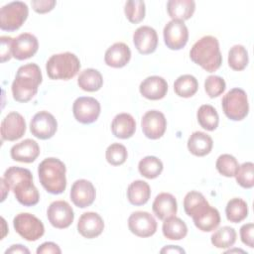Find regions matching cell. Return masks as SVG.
<instances>
[{"label":"cell","mask_w":254,"mask_h":254,"mask_svg":"<svg viewBox=\"0 0 254 254\" xmlns=\"http://www.w3.org/2000/svg\"><path fill=\"white\" fill-rule=\"evenodd\" d=\"M3 179L22 205L33 206L39 202L40 193L33 183L32 173L28 169L9 167L3 175Z\"/></svg>","instance_id":"cell-1"},{"label":"cell","mask_w":254,"mask_h":254,"mask_svg":"<svg viewBox=\"0 0 254 254\" xmlns=\"http://www.w3.org/2000/svg\"><path fill=\"white\" fill-rule=\"evenodd\" d=\"M43 76L38 64L32 63L20 66L12 83L13 98L18 102H28L38 92Z\"/></svg>","instance_id":"cell-2"},{"label":"cell","mask_w":254,"mask_h":254,"mask_svg":"<svg viewBox=\"0 0 254 254\" xmlns=\"http://www.w3.org/2000/svg\"><path fill=\"white\" fill-rule=\"evenodd\" d=\"M190 60L208 72L217 70L222 64L218 40L213 36H204L196 41L190 51Z\"/></svg>","instance_id":"cell-3"},{"label":"cell","mask_w":254,"mask_h":254,"mask_svg":"<svg viewBox=\"0 0 254 254\" xmlns=\"http://www.w3.org/2000/svg\"><path fill=\"white\" fill-rule=\"evenodd\" d=\"M65 165L58 158H47L38 167L39 180L43 188L52 194L63 193L66 188Z\"/></svg>","instance_id":"cell-4"},{"label":"cell","mask_w":254,"mask_h":254,"mask_svg":"<svg viewBox=\"0 0 254 254\" xmlns=\"http://www.w3.org/2000/svg\"><path fill=\"white\" fill-rule=\"evenodd\" d=\"M79 68L78 58L69 52L53 55L46 64L47 74L51 79L68 80L76 75Z\"/></svg>","instance_id":"cell-5"},{"label":"cell","mask_w":254,"mask_h":254,"mask_svg":"<svg viewBox=\"0 0 254 254\" xmlns=\"http://www.w3.org/2000/svg\"><path fill=\"white\" fill-rule=\"evenodd\" d=\"M221 105L227 118L233 121L244 119L249 112V103L246 92L242 88L230 89L222 98Z\"/></svg>","instance_id":"cell-6"},{"label":"cell","mask_w":254,"mask_h":254,"mask_svg":"<svg viewBox=\"0 0 254 254\" xmlns=\"http://www.w3.org/2000/svg\"><path fill=\"white\" fill-rule=\"evenodd\" d=\"M29 8L22 1H14L4 5L0 10V28L3 31L18 30L26 21Z\"/></svg>","instance_id":"cell-7"},{"label":"cell","mask_w":254,"mask_h":254,"mask_svg":"<svg viewBox=\"0 0 254 254\" xmlns=\"http://www.w3.org/2000/svg\"><path fill=\"white\" fill-rule=\"evenodd\" d=\"M15 231L25 240L36 241L45 233L43 222L32 213L21 212L13 219Z\"/></svg>","instance_id":"cell-8"},{"label":"cell","mask_w":254,"mask_h":254,"mask_svg":"<svg viewBox=\"0 0 254 254\" xmlns=\"http://www.w3.org/2000/svg\"><path fill=\"white\" fill-rule=\"evenodd\" d=\"M100 103L97 99L90 96H81L74 100L72 113L76 121L82 124L95 122L100 114Z\"/></svg>","instance_id":"cell-9"},{"label":"cell","mask_w":254,"mask_h":254,"mask_svg":"<svg viewBox=\"0 0 254 254\" xmlns=\"http://www.w3.org/2000/svg\"><path fill=\"white\" fill-rule=\"evenodd\" d=\"M163 35L166 46L174 51L183 49L189 40V30L181 20H172L166 24Z\"/></svg>","instance_id":"cell-10"},{"label":"cell","mask_w":254,"mask_h":254,"mask_svg":"<svg viewBox=\"0 0 254 254\" xmlns=\"http://www.w3.org/2000/svg\"><path fill=\"white\" fill-rule=\"evenodd\" d=\"M47 216L50 223L59 229L68 227L74 219L73 209L65 200L53 201L48 207Z\"/></svg>","instance_id":"cell-11"},{"label":"cell","mask_w":254,"mask_h":254,"mask_svg":"<svg viewBox=\"0 0 254 254\" xmlns=\"http://www.w3.org/2000/svg\"><path fill=\"white\" fill-rule=\"evenodd\" d=\"M58 129V122L53 114L48 111H40L34 115L30 123L31 133L41 139L52 138Z\"/></svg>","instance_id":"cell-12"},{"label":"cell","mask_w":254,"mask_h":254,"mask_svg":"<svg viewBox=\"0 0 254 254\" xmlns=\"http://www.w3.org/2000/svg\"><path fill=\"white\" fill-rule=\"evenodd\" d=\"M196 228L203 232H210L220 223V214L215 207L209 205L207 200L200 204L191 214Z\"/></svg>","instance_id":"cell-13"},{"label":"cell","mask_w":254,"mask_h":254,"mask_svg":"<svg viewBox=\"0 0 254 254\" xmlns=\"http://www.w3.org/2000/svg\"><path fill=\"white\" fill-rule=\"evenodd\" d=\"M129 230L139 237H150L157 230V221L147 211H135L128 218Z\"/></svg>","instance_id":"cell-14"},{"label":"cell","mask_w":254,"mask_h":254,"mask_svg":"<svg viewBox=\"0 0 254 254\" xmlns=\"http://www.w3.org/2000/svg\"><path fill=\"white\" fill-rule=\"evenodd\" d=\"M141 127L144 135L147 138L157 140L165 134L167 120L161 111L149 110L142 117Z\"/></svg>","instance_id":"cell-15"},{"label":"cell","mask_w":254,"mask_h":254,"mask_svg":"<svg viewBox=\"0 0 254 254\" xmlns=\"http://www.w3.org/2000/svg\"><path fill=\"white\" fill-rule=\"evenodd\" d=\"M69 195L72 203L75 206L85 208L93 203L96 196V191L91 182L81 179L72 184Z\"/></svg>","instance_id":"cell-16"},{"label":"cell","mask_w":254,"mask_h":254,"mask_svg":"<svg viewBox=\"0 0 254 254\" xmlns=\"http://www.w3.org/2000/svg\"><path fill=\"white\" fill-rule=\"evenodd\" d=\"M26 132V121L24 117L12 111L8 113L1 122V137L2 140L16 141L20 139Z\"/></svg>","instance_id":"cell-17"},{"label":"cell","mask_w":254,"mask_h":254,"mask_svg":"<svg viewBox=\"0 0 254 254\" xmlns=\"http://www.w3.org/2000/svg\"><path fill=\"white\" fill-rule=\"evenodd\" d=\"M39 49L37 38L30 33H22L13 39L12 56L18 61L32 58Z\"/></svg>","instance_id":"cell-18"},{"label":"cell","mask_w":254,"mask_h":254,"mask_svg":"<svg viewBox=\"0 0 254 254\" xmlns=\"http://www.w3.org/2000/svg\"><path fill=\"white\" fill-rule=\"evenodd\" d=\"M133 43L137 51L142 55H149L156 51L158 46V35L154 28L141 26L133 34Z\"/></svg>","instance_id":"cell-19"},{"label":"cell","mask_w":254,"mask_h":254,"mask_svg":"<svg viewBox=\"0 0 254 254\" xmlns=\"http://www.w3.org/2000/svg\"><path fill=\"white\" fill-rule=\"evenodd\" d=\"M103 229L104 221L98 213L88 211L80 215L77 222V231L84 238H95L102 233Z\"/></svg>","instance_id":"cell-20"},{"label":"cell","mask_w":254,"mask_h":254,"mask_svg":"<svg viewBox=\"0 0 254 254\" xmlns=\"http://www.w3.org/2000/svg\"><path fill=\"white\" fill-rule=\"evenodd\" d=\"M139 90L145 98L150 100H159L166 96L168 83L162 76L152 75L146 77L140 83Z\"/></svg>","instance_id":"cell-21"},{"label":"cell","mask_w":254,"mask_h":254,"mask_svg":"<svg viewBox=\"0 0 254 254\" xmlns=\"http://www.w3.org/2000/svg\"><path fill=\"white\" fill-rule=\"evenodd\" d=\"M10 155L14 161L32 163L40 155V147L35 140L25 139L11 148Z\"/></svg>","instance_id":"cell-22"},{"label":"cell","mask_w":254,"mask_h":254,"mask_svg":"<svg viewBox=\"0 0 254 254\" xmlns=\"http://www.w3.org/2000/svg\"><path fill=\"white\" fill-rule=\"evenodd\" d=\"M131 59L130 48L122 43L118 42L110 46L104 56V62L107 65L115 68H120L125 66Z\"/></svg>","instance_id":"cell-23"},{"label":"cell","mask_w":254,"mask_h":254,"mask_svg":"<svg viewBox=\"0 0 254 254\" xmlns=\"http://www.w3.org/2000/svg\"><path fill=\"white\" fill-rule=\"evenodd\" d=\"M152 209L159 219L165 220L170 216L176 215L178 210L177 199L169 192H161L155 197Z\"/></svg>","instance_id":"cell-24"},{"label":"cell","mask_w":254,"mask_h":254,"mask_svg":"<svg viewBox=\"0 0 254 254\" xmlns=\"http://www.w3.org/2000/svg\"><path fill=\"white\" fill-rule=\"evenodd\" d=\"M111 131L116 138L128 139L136 131V121L129 113H119L112 120Z\"/></svg>","instance_id":"cell-25"},{"label":"cell","mask_w":254,"mask_h":254,"mask_svg":"<svg viewBox=\"0 0 254 254\" xmlns=\"http://www.w3.org/2000/svg\"><path fill=\"white\" fill-rule=\"evenodd\" d=\"M213 146V141L209 135L204 132L195 131L188 140L189 151L197 157H203L210 153Z\"/></svg>","instance_id":"cell-26"},{"label":"cell","mask_w":254,"mask_h":254,"mask_svg":"<svg viewBox=\"0 0 254 254\" xmlns=\"http://www.w3.org/2000/svg\"><path fill=\"white\" fill-rule=\"evenodd\" d=\"M167 10L173 20L185 21L193 15L195 2L193 0H169L167 2Z\"/></svg>","instance_id":"cell-27"},{"label":"cell","mask_w":254,"mask_h":254,"mask_svg":"<svg viewBox=\"0 0 254 254\" xmlns=\"http://www.w3.org/2000/svg\"><path fill=\"white\" fill-rule=\"evenodd\" d=\"M151 195L150 186L142 180L132 182L127 189V198L133 205L139 206L148 202Z\"/></svg>","instance_id":"cell-28"},{"label":"cell","mask_w":254,"mask_h":254,"mask_svg":"<svg viewBox=\"0 0 254 254\" xmlns=\"http://www.w3.org/2000/svg\"><path fill=\"white\" fill-rule=\"evenodd\" d=\"M162 230L164 236L170 240H181L188 234L186 222L176 215L170 216L164 220Z\"/></svg>","instance_id":"cell-29"},{"label":"cell","mask_w":254,"mask_h":254,"mask_svg":"<svg viewBox=\"0 0 254 254\" xmlns=\"http://www.w3.org/2000/svg\"><path fill=\"white\" fill-rule=\"evenodd\" d=\"M77 84L82 90L89 92L97 91L103 84V77L97 69L86 68L79 73Z\"/></svg>","instance_id":"cell-30"},{"label":"cell","mask_w":254,"mask_h":254,"mask_svg":"<svg viewBox=\"0 0 254 254\" xmlns=\"http://www.w3.org/2000/svg\"><path fill=\"white\" fill-rule=\"evenodd\" d=\"M225 214L228 221L233 223L241 222L248 215V205L242 198L233 197L226 204Z\"/></svg>","instance_id":"cell-31"},{"label":"cell","mask_w":254,"mask_h":254,"mask_svg":"<svg viewBox=\"0 0 254 254\" xmlns=\"http://www.w3.org/2000/svg\"><path fill=\"white\" fill-rule=\"evenodd\" d=\"M198 88L196 78L191 74H183L179 76L174 82V90L177 95L189 98L195 94Z\"/></svg>","instance_id":"cell-32"},{"label":"cell","mask_w":254,"mask_h":254,"mask_svg":"<svg viewBox=\"0 0 254 254\" xmlns=\"http://www.w3.org/2000/svg\"><path fill=\"white\" fill-rule=\"evenodd\" d=\"M198 124L207 131H213L217 128L219 122V116L216 109L209 105H201L196 113Z\"/></svg>","instance_id":"cell-33"},{"label":"cell","mask_w":254,"mask_h":254,"mask_svg":"<svg viewBox=\"0 0 254 254\" xmlns=\"http://www.w3.org/2000/svg\"><path fill=\"white\" fill-rule=\"evenodd\" d=\"M236 231L233 227L223 226L217 229L210 237L211 243L214 247L219 249L229 248L234 245L236 241Z\"/></svg>","instance_id":"cell-34"},{"label":"cell","mask_w":254,"mask_h":254,"mask_svg":"<svg viewBox=\"0 0 254 254\" xmlns=\"http://www.w3.org/2000/svg\"><path fill=\"white\" fill-rule=\"evenodd\" d=\"M162 161L155 156H147L140 160L138 164L139 173L147 179H156L163 171Z\"/></svg>","instance_id":"cell-35"},{"label":"cell","mask_w":254,"mask_h":254,"mask_svg":"<svg viewBox=\"0 0 254 254\" xmlns=\"http://www.w3.org/2000/svg\"><path fill=\"white\" fill-rule=\"evenodd\" d=\"M248 52L242 45H235L228 52V65L234 70H242L248 64Z\"/></svg>","instance_id":"cell-36"},{"label":"cell","mask_w":254,"mask_h":254,"mask_svg":"<svg viewBox=\"0 0 254 254\" xmlns=\"http://www.w3.org/2000/svg\"><path fill=\"white\" fill-rule=\"evenodd\" d=\"M215 167L220 175L231 178L235 176L239 164L234 156L230 154H222L217 158Z\"/></svg>","instance_id":"cell-37"},{"label":"cell","mask_w":254,"mask_h":254,"mask_svg":"<svg viewBox=\"0 0 254 254\" xmlns=\"http://www.w3.org/2000/svg\"><path fill=\"white\" fill-rule=\"evenodd\" d=\"M235 179L237 184L244 189H251L254 186V164L246 162L240 165L236 171Z\"/></svg>","instance_id":"cell-38"},{"label":"cell","mask_w":254,"mask_h":254,"mask_svg":"<svg viewBox=\"0 0 254 254\" xmlns=\"http://www.w3.org/2000/svg\"><path fill=\"white\" fill-rule=\"evenodd\" d=\"M145 10V2L142 0H129L124 7L126 18L133 24H137L144 19Z\"/></svg>","instance_id":"cell-39"},{"label":"cell","mask_w":254,"mask_h":254,"mask_svg":"<svg viewBox=\"0 0 254 254\" xmlns=\"http://www.w3.org/2000/svg\"><path fill=\"white\" fill-rule=\"evenodd\" d=\"M127 157V149L120 143H113L109 145L105 152L106 161L112 166H120L124 164Z\"/></svg>","instance_id":"cell-40"},{"label":"cell","mask_w":254,"mask_h":254,"mask_svg":"<svg viewBox=\"0 0 254 254\" xmlns=\"http://www.w3.org/2000/svg\"><path fill=\"white\" fill-rule=\"evenodd\" d=\"M226 88V83L221 76L209 75L204 81V90L210 98L219 96L224 92Z\"/></svg>","instance_id":"cell-41"},{"label":"cell","mask_w":254,"mask_h":254,"mask_svg":"<svg viewBox=\"0 0 254 254\" xmlns=\"http://www.w3.org/2000/svg\"><path fill=\"white\" fill-rule=\"evenodd\" d=\"M205 201L206 199L202 193L195 190H191L188 192L184 198V209L189 216H191L192 212Z\"/></svg>","instance_id":"cell-42"},{"label":"cell","mask_w":254,"mask_h":254,"mask_svg":"<svg viewBox=\"0 0 254 254\" xmlns=\"http://www.w3.org/2000/svg\"><path fill=\"white\" fill-rule=\"evenodd\" d=\"M56 4L57 2L55 0H33L31 2L33 10L39 14H44L52 11Z\"/></svg>","instance_id":"cell-43"},{"label":"cell","mask_w":254,"mask_h":254,"mask_svg":"<svg viewBox=\"0 0 254 254\" xmlns=\"http://www.w3.org/2000/svg\"><path fill=\"white\" fill-rule=\"evenodd\" d=\"M1 42V62H7L9 61L13 56H12V43H13V38L8 37V36H2L0 38Z\"/></svg>","instance_id":"cell-44"},{"label":"cell","mask_w":254,"mask_h":254,"mask_svg":"<svg viewBox=\"0 0 254 254\" xmlns=\"http://www.w3.org/2000/svg\"><path fill=\"white\" fill-rule=\"evenodd\" d=\"M253 231H254V225L253 223H246L243 224L240 228V237L241 241L247 245L250 248L254 247V242H253Z\"/></svg>","instance_id":"cell-45"},{"label":"cell","mask_w":254,"mask_h":254,"mask_svg":"<svg viewBox=\"0 0 254 254\" xmlns=\"http://www.w3.org/2000/svg\"><path fill=\"white\" fill-rule=\"evenodd\" d=\"M37 254H49V253H62L61 248L54 242H45L37 248Z\"/></svg>","instance_id":"cell-46"},{"label":"cell","mask_w":254,"mask_h":254,"mask_svg":"<svg viewBox=\"0 0 254 254\" xmlns=\"http://www.w3.org/2000/svg\"><path fill=\"white\" fill-rule=\"evenodd\" d=\"M8 253H30V250L21 244H14L5 251V254Z\"/></svg>","instance_id":"cell-47"},{"label":"cell","mask_w":254,"mask_h":254,"mask_svg":"<svg viewBox=\"0 0 254 254\" xmlns=\"http://www.w3.org/2000/svg\"><path fill=\"white\" fill-rule=\"evenodd\" d=\"M170 253V252H175V253H185V250L183 248H180L179 246H174V245H169L166 246L161 250V253Z\"/></svg>","instance_id":"cell-48"}]
</instances>
